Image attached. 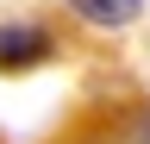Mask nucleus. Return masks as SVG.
<instances>
[{"mask_svg":"<svg viewBox=\"0 0 150 144\" xmlns=\"http://www.w3.org/2000/svg\"><path fill=\"white\" fill-rule=\"evenodd\" d=\"M44 57H50V31L44 25H31V19L0 25V69H31Z\"/></svg>","mask_w":150,"mask_h":144,"instance_id":"1","label":"nucleus"},{"mask_svg":"<svg viewBox=\"0 0 150 144\" xmlns=\"http://www.w3.org/2000/svg\"><path fill=\"white\" fill-rule=\"evenodd\" d=\"M75 6V19H88V25H131L144 13V0H69Z\"/></svg>","mask_w":150,"mask_h":144,"instance_id":"2","label":"nucleus"}]
</instances>
